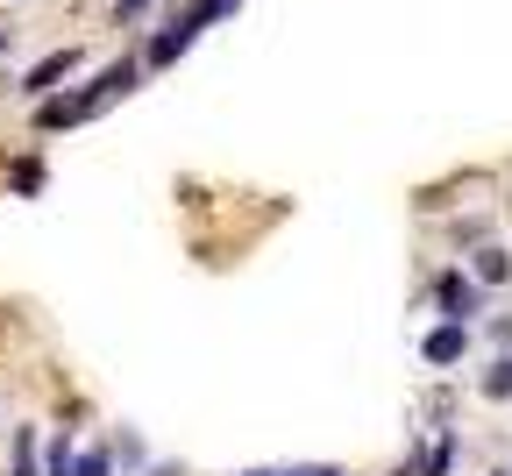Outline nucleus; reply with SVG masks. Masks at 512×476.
I'll return each mask as SVG.
<instances>
[{
	"label": "nucleus",
	"mask_w": 512,
	"mask_h": 476,
	"mask_svg": "<svg viewBox=\"0 0 512 476\" xmlns=\"http://www.w3.org/2000/svg\"><path fill=\"white\" fill-rule=\"evenodd\" d=\"M463 349H470V320H441L427 342H420V356L434 363V370H448V363H463Z\"/></svg>",
	"instance_id": "nucleus-1"
},
{
	"label": "nucleus",
	"mask_w": 512,
	"mask_h": 476,
	"mask_svg": "<svg viewBox=\"0 0 512 476\" xmlns=\"http://www.w3.org/2000/svg\"><path fill=\"white\" fill-rule=\"evenodd\" d=\"M434 299H441V313H448V320L484 313V292H477V278H463V270H448V278L434 285Z\"/></svg>",
	"instance_id": "nucleus-2"
},
{
	"label": "nucleus",
	"mask_w": 512,
	"mask_h": 476,
	"mask_svg": "<svg viewBox=\"0 0 512 476\" xmlns=\"http://www.w3.org/2000/svg\"><path fill=\"white\" fill-rule=\"evenodd\" d=\"M192 36H200V22H192V15H178L164 36H150V50H143V64H150V72H157V64H171V57H185L192 50Z\"/></svg>",
	"instance_id": "nucleus-3"
},
{
	"label": "nucleus",
	"mask_w": 512,
	"mask_h": 476,
	"mask_svg": "<svg viewBox=\"0 0 512 476\" xmlns=\"http://www.w3.org/2000/svg\"><path fill=\"white\" fill-rule=\"evenodd\" d=\"M72 72H79V50L64 43V50H50V57L36 64V72H29V86H22V93H50L57 79H72Z\"/></svg>",
	"instance_id": "nucleus-4"
},
{
	"label": "nucleus",
	"mask_w": 512,
	"mask_h": 476,
	"mask_svg": "<svg viewBox=\"0 0 512 476\" xmlns=\"http://www.w3.org/2000/svg\"><path fill=\"white\" fill-rule=\"evenodd\" d=\"M512 278V256L505 249H477V285H505Z\"/></svg>",
	"instance_id": "nucleus-5"
},
{
	"label": "nucleus",
	"mask_w": 512,
	"mask_h": 476,
	"mask_svg": "<svg viewBox=\"0 0 512 476\" xmlns=\"http://www.w3.org/2000/svg\"><path fill=\"white\" fill-rule=\"evenodd\" d=\"M36 121H43V128H72V121H86V107H79V100H43Z\"/></svg>",
	"instance_id": "nucleus-6"
},
{
	"label": "nucleus",
	"mask_w": 512,
	"mask_h": 476,
	"mask_svg": "<svg viewBox=\"0 0 512 476\" xmlns=\"http://www.w3.org/2000/svg\"><path fill=\"white\" fill-rule=\"evenodd\" d=\"M484 398H512V356H498V363L484 370Z\"/></svg>",
	"instance_id": "nucleus-7"
},
{
	"label": "nucleus",
	"mask_w": 512,
	"mask_h": 476,
	"mask_svg": "<svg viewBox=\"0 0 512 476\" xmlns=\"http://www.w3.org/2000/svg\"><path fill=\"white\" fill-rule=\"evenodd\" d=\"M72 476H114V455L93 448V455H72Z\"/></svg>",
	"instance_id": "nucleus-8"
},
{
	"label": "nucleus",
	"mask_w": 512,
	"mask_h": 476,
	"mask_svg": "<svg viewBox=\"0 0 512 476\" xmlns=\"http://www.w3.org/2000/svg\"><path fill=\"white\" fill-rule=\"evenodd\" d=\"M50 476H72V441H64V434L50 441Z\"/></svg>",
	"instance_id": "nucleus-9"
},
{
	"label": "nucleus",
	"mask_w": 512,
	"mask_h": 476,
	"mask_svg": "<svg viewBox=\"0 0 512 476\" xmlns=\"http://www.w3.org/2000/svg\"><path fill=\"white\" fill-rule=\"evenodd\" d=\"M36 185H43V164L22 157V164H15V192H36Z\"/></svg>",
	"instance_id": "nucleus-10"
},
{
	"label": "nucleus",
	"mask_w": 512,
	"mask_h": 476,
	"mask_svg": "<svg viewBox=\"0 0 512 476\" xmlns=\"http://www.w3.org/2000/svg\"><path fill=\"white\" fill-rule=\"evenodd\" d=\"M285 476H342V469H335V462H292Z\"/></svg>",
	"instance_id": "nucleus-11"
},
{
	"label": "nucleus",
	"mask_w": 512,
	"mask_h": 476,
	"mask_svg": "<svg viewBox=\"0 0 512 476\" xmlns=\"http://www.w3.org/2000/svg\"><path fill=\"white\" fill-rule=\"evenodd\" d=\"M114 8H121V22H128V15H143V8H150V0H114Z\"/></svg>",
	"instance_id": "nucleus-12"
},
{
	"label": "nucleus",
	"mask_w": 512,
	"mask_h": 476,
	"mask_svg": "<svg viewBox=\"0 0 512 476\" xmlns=\"http://www.w3.org/2000/svg\"><path fill=\"white\" fill-rule=\"evenodd\" d=\"M150 476H185V469H171V462H157V469H150Z\"/></svg>",
	"instance_id": "nucleus-13"
},
{
	"label": "nucleus",
	"mask_w": 512,
	"mask_h": 476,
	"mask_svg": "<svg viewBox=\"0 0 512 476\" xmlns=\"http://www.w3.org/2000/svg\"><path fill=\"white\" fill-rule=\"evenodd\" d=\"M8 43H15V29H8V22H0V50H8Z\"/></svg>",
	"instance_id": "nucleus-14"
},
{
	"label": "nucleus",
	"mask_w": 512,
	"mask_h": 476,
	"mask_svg": "<svg viewBox=\"0 0 512 476\" xmlns=\"http://www.w3.org/2000/svg\"><path fill=\"white\" fill-rule=\"evenodd\" d=\"M242 476H285V469H242Z\"/></svg>",
	"instance_id": "nucleus-15"
}]
</instances>
